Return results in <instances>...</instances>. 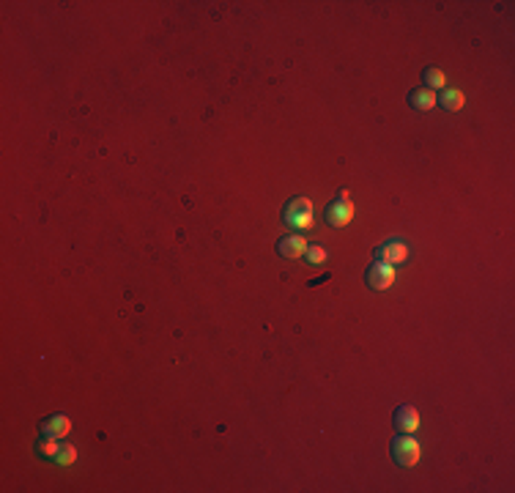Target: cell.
<instances>
[{
	"label": "cell",
	"instance_id": "6da1fadb",
	"mask_svg": "<svg viewBox=\"0 0 515 493\" xmlns=\"http://www.w3.org/2000/svg\"><path fill=\"white\" fill-rule=\"evenodd\" d=\"M282 219H285V225L293 227V230H310L312 222H315V216H312V203H310L307 197H293V200H288V205H285V211H282Z\"/></svg>",
	"mask_w": 515,
	"mask_h": 493
},
{
	"label": "cell",
	"instance_id": "7a4b0ae2",
	"mask_svg": "<svg viewBox=\"0 0 515 493\" xmlns=\"http://www.w3.org/2000/svg\"><path fill=\"white\" fill-rule=\"evenodd\" d=\"M392 457H394L397 466H403V468H411V466L419 463L422 446H419V441L414 438V433H400L397 438H392Z\"/></svg>",
	"mask_w": 515,
	"mask_h": 493
},
{
	"label": "cell",
	"instance_id": "3957f363",
	"mask_svg": "<svg viewBox=\"0 0 515 493\" xmlns=\"http://www.w3.org/2000/svg\"><path fill=\"white\" fill-rule=\"evenodd\" d=\"M351 219H353V203H351V194H348V189H340L337 200L326 208V222H329L331 227H345V225H351Z\"/></svg>",
	"mask_w": 515,
	"mask_h": 493
},
{
	"label": "cell",
	"instance_id": "277c9868",
	"mask_svg": "<svg viewBox=\"0 0 515 493\" xmlns=\"http://www.w3.org/2000/svg\"><path fill=\"white\" fill-rule=\"evenodd\" d=\"M375 260L381 263H389V266H397V263H405L408 260V244L403 238H389L378 246L375 252Z\"/></svg>",
	"mask_w": 515,
	"mask_h": 493
},
{
	"label": "cell",
	"instance_id": "5b68a950",
	"mask_svg": "<svg viewBox=\"0 0 515 493\" xmlns=\"http://www.w3.org/2000/svg\"><path fill=\"white\" fill-rule=\"evenodd\" d=\"M367 285H370L373 290H389V288L394 285V266L375 260V263L367 268Z\"/></svg>",
	"mask_w": 515,
	"mask_h": 493
},
{
	"label": "cell",
	"instance_id": "8992f818",
	"mask_svg": "<svg viewBox=\"0 0 515 493\" xmlns=\"http://www.w3.org/2000/svg\"><path fill=\"white\" fill-rule=\"evenodd\" d=\"M304 252H307V241H304V236H299V233L285 236V238H279V244H277V255H282V257H288V260H296V257H301Z\"/></svg>",
	"mask_w": 515,
	"mask_h": 493
},
{
	"label": "cell",
	"instance_id": "52a82bcc",
	"mask_svg": "<svg viewBox=\"0 0 515 493\" xmlns=\"http://www.w3.org/2000/svg\"><path fill=\"white\" fill-rule=\"evenodd\" d=\"M394 427L400 433H416L419 430V411L414 405H400L394 411Z\"/></svg>",
	"mask_w": 515,
	"mask_h": 493
},
{
	"label": "cell",
	"instance_id": "ba28073f",
	"mask_svg": "<svg viewBox=\"0 0 515 493\" xmlns=\"http://www.w3.org/2000/svg\"><path fill=\"white\" fill-rule=\"evenodd\" d=\"M408 104L414 110H419V112H427V110H433L438 104V93L430 90V88H416V90L408 93Z\"/></svg>",
	"mask_w": 515,
	"mask_h": 493
},
{
	"label": "cell",
	"instance_id": "9c48e42d",
	"mask_svg": "<svg viewBox=\"0 0 515 493\" xmlns=\"http://www.w3.org/2000/svg\"><path fill=\"white\" fill-rule=\"evenodd\" d=\"M68 430H71V419H68L66 414H55V416H47V419L41 422V433H44V435L63 438V435H68Z\"/></svg>",
	"mask_w": 515,
	"mask_h": 493
},
{
	"label": "cell",
	"instance_id": "30bf717a",
	"mask_svg": "<svg viewBox=\"0 0 515 493\" xmlns=\"http://www.w3.org/2000/svg\"><path fill=\"white\" fill-rule=\"evenodd\" d=\"M438 104H441L447 112H457V110H463L466 96H463V90H457V88H447V90L438 93Z\"/></svg>",
	"mask_w": 515,
	"mask_h": 493
},
{
	"label": "cell",
	"instance_id": "8fae6325",
	"mask_svg": "<svg viewBox=\"0 0 515 493\" xmlns=\"http://www.w3.org/2000/svg\"><path fill=\"white\" fill-rule=\"evenodd\" d=\"M425 85H427L430 90H444L447 74H444L441 68H425Z\"/></svg>",
	"mask_w": 515,
	"mask_h": 493
},
{
	"label": "cell",
	"instance_id": "7c38bea8",
	"mask_svg": "<svg viewBox=\"0 0 515 493\" xmlns=\"http://www.w3.org/2000/svg\"><path fill=\"white\" fill-rule=\"evenodd\" d=\"M36 449H38V455H44V457H55L58 449H60V438H55V435H44V438L36 444Z\"/></svg>",
	"mask_w": 515,
	"mask_h": 493
},
{
	"label": "cell",
	"instance_id": "4fadbf2b",
	"mask_svg": "<svg viewBox=\"0 0 515 493\" xmlns=\"http://www.w3.org/2000/svg\"><path fill=\"white\" fill-rule=\"evenodd\" d=\"M77 460V449L71 446V444H60V449H58V455H55V463L58 466H71Z\"/></svg>",
	"mask_w": 515,
	"mask_h": 493
},
{
	"label": "cell",
	"instance_id": "5bb4252c",
	"mask_svg": "<svg viewBox=\"0 0 515 493\" xmlns=\"http://www.w3.org/2000/svg\"><path fill=\"white\" fill-rule=\"evenodd\" d=\"M304 255H307V260H310V263H315V266H318V263H323V260L329 257V252H326L321 244H307V252H304Z\"/></svg>",
	"mask_w": 515,
	"mask_h": 493
}]
</instances>
